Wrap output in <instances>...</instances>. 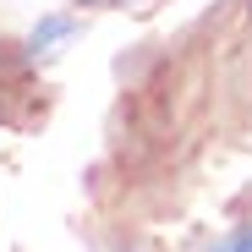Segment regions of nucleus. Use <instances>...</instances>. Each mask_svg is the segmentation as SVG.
I'll return each instance as SVG.
<instances>
[{
  "label": "nucleus",
  "instance_id": "nucleus-1",
  "mask_svg": "<svg viewBox=\"0 0 252 252\" xmlns=\"http://www.w3.org/2000/svg\"><path fill=\"white\" fill-rule=\"evenodd\" d=\"M71 33H77V22H71V17H44V22H38V28L28 33V50L38 55V50L61 44V38H71Z\"/></svg>",
  "mask_w": 252,
  "mask_h": 252
},
{
  "label": "nucleus",
  "instance_id": "nucleus-2",
  "mask_svg": "<svg viewBox=\"0 0 252 252\" xmlns=\"http://www.w3.org/2000/svg\"><path fill=\"white\" fill-rule=\"evenodd\" d=\"M77 6H115V0H77Z\"/></svg>",
  "mask_w": 252,
  "mask_h": 252
}]
</instances>
